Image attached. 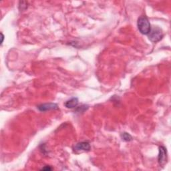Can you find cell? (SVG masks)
Listing matches in <instances>:
<instances>
[{
	"label": "cell",
	"instance_id": "cell-7",
	"mask_svg": "<svg viewBox=\"0 0 171 171\" xmlns=\"http://www.w3.org/2000/svg\"><path fill=\"white\" fill-rule=\"evenodd\" d=\"M121 137H122V139L123 140L126 141V142L131 141L132 140V136L130 134H128V133H127V132H123V133H122Z\"/></svg>",
	"mask_w": 171,
	"mask_h": 171
},
{
	"label": "cell",
	"instance_id": "cell-9",
	"mask_svg": "<svg viewBox=\"0 0 171 171\" xmlns=\"http://www.w3.org/2000/svg\"><path fill=\"white\" fill-rule=\"evenodd\" d=\"M42 170H52V168L48 167V166H46L45 167L42 168Z\"/></svg>",
	"mask_w": 171,
	"mask_h": 171
},
{
	"label": "cell",
	"instance_id": "cell-5",
	"mask_svg": "<svg viewBox=\"0 0 171 171\" xmlns=\"http://www.w3.org/2000/svg\"><path fill=\"white\" fill-rule=\"evenodd\" d=\"M74 149L76 152L89 151L90 150V145L88 142H79V143L75 145Z\"/></svg>",
	"mask_w": 171,
	"mask_h": 171
},
{
	"label": "cell",
	"instance_id": "cell-3",
	"mask_svg": "<svg viewBox=\"0 0 171 171\" xmlns=\"http://www.w3.org/2000/svg\"><path fill=\"white\" fill-rule=\"evenodd\" d=\"M168 160L167 156V149L164 146H161L159 147V163L160 166L164 167V166L167 164Z\"/></svg>",
	"mask_w": 171,
	"mask_h": 171
},
{
	"label": "cell",
	"instance_id": "cell-8",
	"mask_svg": "<svg viewBox=\"0 0 171 171\" xmlns=\"http://www.w3.org/2000/svg\"><path fill=\"white\" fill-rule=\"evenodd\" d=\"M23 7H24V9H26L27 7V2H20V9L22 11L23 10Z\"/></svg>",
	"mask_w": 171,
	"mask_h": 171
},
{
	"label": "cell",
	"instance_id": "cell-6",
	"mask_svg": "<svg viewBox=\"0 0 171 171\" xmlns=\"http://www.w3.org/2000/svg\"><path fill=\"white\" fill-rule=\"evenodd\" d=\"M78 99L77 98H72L69 100L66 101L65 103V106L68 108H74L78 106Z\"/></svg>",
	"mask_w": 171,
	"mask_h": 171
},
{
	"label": "cell",
	"instance_id": "cell-10",
	"mask_svg": "<svg viewBox=\"0 0 171 171\" xmlns=\"http://www.w3.org/2000/svg\"><path fill=\"white\" fill-rule=\"evenodd\" d=\"M3 37H4L3 35V34H2V43H3Z\"/></svg>",
	"mask_w": 171,
	"mask_h": 171
},
{
	"label": "cell",
	"instance_id": "cell-4",
	"mask_svg": "<svg viewBox=\"0 0 171 171\" xmlns=\"http://www.w3.org/2000/svg\"><path fill=\"white\" fill-rule=\"evenodd\" d=\"M38 110L42 112L48 111L51 110H58V107L56 104L54 103H48V104H42L41 105L37 106Z\"/></svg>",
	"mask_w": 171,
	"mask_h": 171
},
{
	"label": "cell",
	"instance_id": "cell-1",
	"mask_svg": "<svg viewBox=\"0 0 171 171\" xmlns=\"http://www.w3.org/2000/svg\"><path fill=\"white\" fill-rule=\"evenodd\" d=\"M137 26L142 34L149 35L151 30V26L149 19L146 16H141L139 18Z\"/></svg>",
	"mask_w": 171,
	"mask_h": 171
},
{
	"label": "cell",
	"instance_id": "cell-2",
	"mask_svg": "<svg viewBox=\"0 0 171 171\" xmlns=\"http://www.w3.org/2000/svg\"><path fill=\"white\" fill-rule=\"evenodd\" d=\"M163 37V32L160 28L154 27L151 28V30L149 34V38L153 42H158L162 40Z\"/></svg>",
	"mask_w": 171,
	"mask_h": 171
}]
</instances>
